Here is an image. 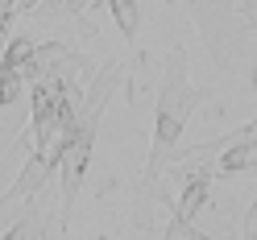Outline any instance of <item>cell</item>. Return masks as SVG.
Here are the masks:
<instances>
[{
  "mask_svg": "<svg viewBox=\"0 0 257 240\" xmlns=\"http://www.w3.org/2000/svg\"><path fill=\"white\" fill-rule=\"evenodd\" d=\"M236 141H257V120L245 124V129H236V133H228V137H216V141H203V145H191V153H220V149L236 145Z\"/></svg>",
  "mask_w": 257,
  "mask_h": 240,
  "instance_id": "obj_6",
  "label": "cell"
},
{
  "mask_svg": "<svg viewBox=\"0 0 257 240\" xmlns=\"http://www.w3.org/2000/svg\"><path fill=\"white\" fill-rule=\"evenodd\" d=\"M207 199H212V174H199V178H191V182H187V190L179 195V207H174V215L191 223V215H195Z\"/></svg>",
  "mask_w": 257,
  "mask_h": 240,
  "instance_id": "obj_2",
  "label": "cell"
},
{
  "mask_svg": "<svg viewBox=\"0 0 257 240\" xmlns=\"http://www.w3.org/2000/svg\"><path fill=\"white\" fill-rule=\"evenodd\" d=\"M162 240H212V236H203V232H195V228H191V223L187 219H179V215H174L170 219V228H166V236Z\"/></svg>",
  "mask_w": 257,
  "mask_h": 240,
  "instance_id": "obj_8",
  "label": "cell"
},
{
  "mask_svg": "<svg viewBox=\"0 0 257 240\" xmlns=\"http://www.w3.org/2000/svg\"><path fill=\"white\" fill-rule=\"evenodd\" d=\"M253 87H257V71H253Z\"/></svg>",
  "mask_w": 257,
  "mask_h": 240,
  "instance_id": "obj_13",
  "label": "cell"
},
{
  "mask_svg": "<svg viewBox=\"0 0 257 240\" xmlns=\"http://www.w3.org/2000/svg\"><path fill=\"white\" fill-rule=\"evenodd\" d=\"M5 240H29V219H21V223H13Z\"/></svg>",
  "mask_w": 257,
  "mask_h": 240,
  "instance_id": "obj_11",
  "label": "cell"
},
{
  "mask_svg": "<svg viewBox=\"0 0 257 240\" xmlns=\"http://www.w3.org/2000/svg\"><path fill=\"white\" fill-rule=\"evenodd\" d=\"M191 5H195V21L203 25V34L212 38V29H207V9H212V0H191Z\"/></svg>",
  "mask_w": 257,
  "mask_h": 240,
  "instance_id": "obj_9",
  "label": "cell"
},
{
  "mask_svg": "<svg viewBox=\"0 0 257 240\" xmlns=\"http://www.w3.org/2000/svg\"><path fill=\"white\" fill-rule=\"evenodd\" d=\"M253 166H257V141L220 149V174H240V170H253Z\"/></svg>",
  "mask_w": 257,
  "mask_h": 240,
  "instance_id": "obj_3",
  "label": "cell"
},
{
  "mask_svg": "<svg viewBox=\"0 0 257 240\" xmlns=\"http://www.w3.org/2000/svg\"><path fill=\"white\" fill-rule=\"evenodd\" d=\"M21 71H0V104H13L21 95Z\"/></svg>",
  "mask_w": 257,
  "mask_h": 240,
  "instance_id": "obj_7",
  "label": "cell"
},
{
  "mask_svg": "<svg viewBox=\"0 0 257 240\" xmlns=\"http://www.w3.org/2000/svg\"><path fill=\"white\" fill-rule=\"evenodd\" d=\"M240 13H245V21L257 29V0H240Z\"/></svg>",
  "mask_w": 257,
  "mask_h": 240,
  "instance_id": "obj_12",
  "label": "cell"
},
{
  "mask_svg": "<svg viewBox=\"0 0 257 240\" xmlns=\"http://www.w3.org/2000/svg\"><path fill=\"white\" fill-rule=\"evenodd\" d=\"M245 240H257V199H253L249 215H245Z\"/></svg>",
  "mask_w": 257,
  "mask_h": 240,
  "instance_id": "obj_10",
  "label": "cell"
},
{
  "mask_svg": "<svg viewBox=\"0 0 257 240\" xmlns=\"http://www.w3.org/2000/svg\"><path fill=\"white\" fill-rule=\"evenodd\" d=\"M199 104V91L187 83V58L183 54H170L166 62V79H162V95H158V120H154V149H150V166H146V178H154L158 162L170 145H179V137L187 129L191 112Z\"/></svg>",
  "mask_w": 257,
  "mask_h": 240,
  "instance_id": "obj_1",
  "label": "cell"
},
{
  "mask_svg": "<svg viewBox=\"0 0 257 240\" xmlns=\"http://www.w3.org/2000/svg\"><path fill=\"white\" fill-rule=\"evenodd\" d=\"M34 58H38V46L34 42H29V38H13L9 50L0 54V71H25Z\"/></svg>",
  "mask_w": 257,
  "mask_h": 240,
  "instance_id": "obj_4",
  "label": "cell"
},
{
  "mask_svg": "<svg viewBox=\"0 0 257 240\" xmlns=\"http://www.w3.org/2000/svg\"><path fill=\"white\" fill-rule=\"evenodd\" d=\"M108 9H112V21L120 25V34H124V42H133V38H137V25H141L137 0H108Z\"/></svg>",
  "mask_w": 257,
  "mask_h": 240,
  "instance_id": "obj_5",
  "label": "cell"
}]
</instances>
